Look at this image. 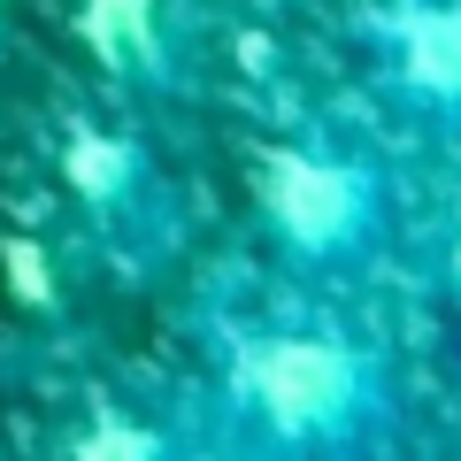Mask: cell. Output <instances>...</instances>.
<instances>
[{
  "label": "cell",
  "instance_id": "1",
  "mask_svg": "<svg viewBox=\"0 0 461 461\" xmlns=\"http://www.w3.org/2000/svg\"><path fill=\"white\" fill-rule=\"evenodd\" d=\"M215 400L230 438L262 454H377L393 446V362L339 315H269L230 330Z\"/></svg>",
  "mask_w": 461,
  "mask_h": 461
},
{
  "label": "cell",
  "instance_id": "2",
  "mask_svg": "<svg viewBox=\"0 0 461 461\" xmlns=\"http://www.w3.org/2000/svg\"><path fill=\"white\" fill-rule=\"evenodd\" d=\"M254 223L277 262L308 277H354L393 230V177L346 139H277L254 169Z\"/></svg>",
  "mask_w": 461,
  "mask_h": 461
},
{
  "label": "cell",
  "instance_id": "3",
  "mask_svg": "<svg viewBox=\"0 0 461 461\" xmlns=\"http://www.w3.org/2000/svg\"><path fill=\"white\" fill-rule=\"evenodd\" d=\"M54 177H62L69 208L85 215L100 247L131 269H154L177 247V185L154 162V147L131 123L108 115H69L54 139Z\"/></svg>",
  "mask_w": 461,
  "mask_h": 461
},
{
  "label": "cell",
  "instance_id": "4",
  "mask_svg": "<svg viewBox=\"0 0 461 461\" xmlns=\"http://www.w3.org/2000/svg\"><path fill=\"white\" fill-rule=\"evenodd\" d=\"M369 62L400 115L461 139V0H384L369 16Z\"/></svg>",
  "mask_w": 461,
  "mask_h": 461
},
{
  "label": "cell",
  "instance_id": "5",
  "mask_svg": "<svg viewBox=\"0 0 461 461\" xmlns=\"http://www.w3.org/2000/svg\"><path fill=\"white\" fill-rule=\"evenodd\" d=\"M77 39L115 85H139V93H162V100L185 93L200 54L177 0H77Z\"/></svg>",
  "mask_w": 461,
  "mask_h": 461
},
{
  "label": "cell",
  "instance_id": "6",
  "mask_svg": "<svg viewBox=\"0 0 461 461\" xmlns=\"http://www.w3.org/2000/svg\"><path fill=\"white\" fill-rule=\"evenodd\" d=\"M177 430H147V423H93L69 430V454L77 461H139V454H177Z\"/></svg>",
  "mask_w": 461,
  "mask_h": 461
},
{
  "label": "cell",
  "instance_id": "7",
  "mask_svg": "<svg viewBox=\"0 0 461 461\" xmlns=\"http://www.w3.org/2000/svg\"><path fill=\"white\" fill-rule=\"evenodd\" d=\"M438 285L461 308V200H454V215H446V230H438Z\"/></svg>",
  "mask_w": 461,
  "mask_h": 461
}]
</instances>
